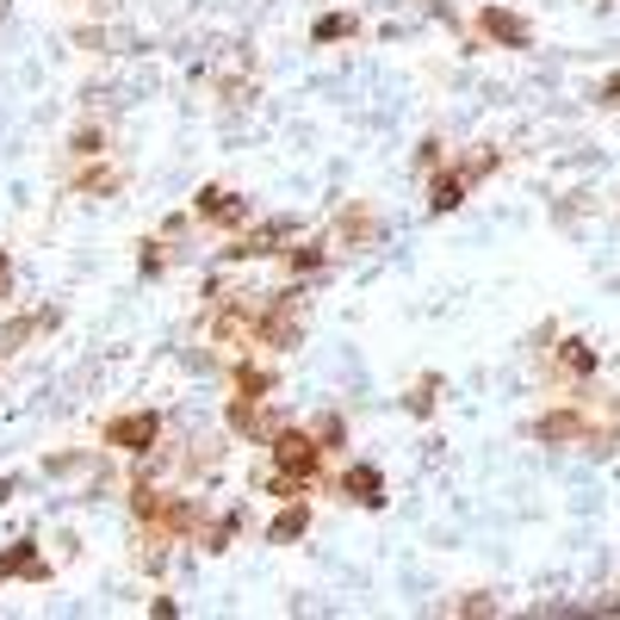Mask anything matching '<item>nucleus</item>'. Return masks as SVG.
Returning a JSON list of instances; mask_svg holds the SVG:
<instances>
[{
  "mask_svg": "<svg viewBox=\"0 0 620 620\" xmlns=\"http://www.w3.org/2000/svg\"><path fill=\"white\" fill-rule=\"evenodd\" d=\"M130 509H137V521L150 528V540H168V546L199 528L193 503H187V496H174V491H155L150 478H137V484H130Z\"/></svg>",
  "mask_w": 620,
  "mask_h": 620,
  "instance_id": "obj_1",
  "label": "nucleus"
},
{
  "mask_svg": "<svg viewBox=\"0 0 620 620\" xmlns=\"http://www.w3.org/2000/svg\"><path fill=\"white\" fill-rule=\"evenodd\" d=\"M496 162H503L496 150H478L471 162H447V168L428 180V212H453V205H466L471 180H484V174H491Z\"/></svg>",
  "mask_w": 620,
  "mask_h": 620,
  "instance_id": "obj_2",
  "label": "nucleus"
},
{
  "mask_svg": "<svg viewBox=\"0 0 620 620\" xmlns=\"http://www.w3.org/2000/svg\"><path fill=\"white\" fill-rule=\"evenodd\" d=\"M279 471H292V478H317L322 471V441L317 434H304V428H274V441H267Z\"/></svg>",
  "mask_w": 620,
  "mask_h": 620,
  "instance_id": "obj_3",
  "label": "nucleus"
},
{
  "mask_svg": "<svg viewBox=\"0 0 620 620\" xmlns=\"http://www.w3.org/2000/svg\"><path fill=\"white\" fill-rule=\"evenodd\" d=\"M106 447L155 453V447H162V416H155V409H130V416H112V422H106Z\"/></svg>",
  "mask_w": 620,
  "mask_h": 620,
  "instance_id": "obj_4",
  "label": "nucleus"
},
{
  "mask_svg": "<svg viewBox=\"0 0 620 620\" xmlns=\"http://www.w3.org/2000/svg\"><path fill=\"white\" fill-rule=\"evenodd\" d=\"M478 31L491 43H503V50H528V43H534V25L521 20V13H509V7H484V13H478Z\"/></svg>",
  "mask_w": 620,
  "mask_h": 620,
  "instance_id": "obj_5",
  "label": "nucleus"
},
{
  "mask_svg": "<svg viewBox=\"0 0 620 620\" xmlns=\"http://www.w3.org/2000/svg\"><path fill=\"white\" fill-rule=\"evenodd\" d=\"M193 212L205 217V224H224V230L249 224V205H242L230 187H199V193H193Z\"/></svg>",
  "mask_w": 620,
  "mask_h": 620,
  "instance_id": "obj_6",
  "label": "nucleus"
},
{
  "mask_svg": "<svg viewBox=\"0 0 620 620\" xmlns=\"http://www.w3.org/2000/svg\"><path fill=\"white\" fill-rule=\"evenodd\" d=\"M336 491H342L347 503H360V509H385V478H379V466H347Z\"/></svg>",
  "mask_w": 620,
  "mask_h": 620,
  "instance_id": "obj_7",
  "label": "nucleus"
},
{
  "mask_svg": "<svg viewBox=\"0 0 620 620\" xmlns=\"http://www.w3.org/2000/svg\"><path fill=\"white\" fill-rule=\"evenodd\" d=\"M0 578H25V583H50V558L31 546V540H20V546H7L0 553Z\"/></svg>",
  "mask_w": 620,
  "mask_h": 620,
  "instance_id": "obj_8",
  "label": "nucleus"
},
{
  "mask_svg": "<svg viewBox=\"0 0 620 620\" xmlns=\"http://www.w3.org/2000/svg\"><path fill=\"white\" fill-rule=\"evenodd\" d=\"M56 322H63V311H38V317L7 322V329H0V360H13V354H20L31 336H38V329H56Z\"/></svg>",
  "mask_w": 620,
  "mask_h": 620,
  "instance_id": "obj_9",
  "label": "nucleus"
},
{
  "mask_svg": "<svg viewBox=\"0 0 620 620\" xmlns=\"http://www.w3.org/2000/svg\"><path fill=\"white\" fill-rule=\"evenodd\" d=\"M304 534H311V496L286 503V509H279V521L267 528V540H274V546H292V540H304Z\"/></svg>",
  "mask_w": 620,
  "mask_h": 620,
  "instance_id": "obj_10",
  "label": "nucleus"
},
{
  "mask_svg": "<svg viewBox=\"0 0 620 620\" xmlns=\"http://www.w3.org/2000/svg\"><path fill=\"white\" fill-rule=\"evenodd\" d=\"M553 366H558V372H571V379H590L602 360H596V347H590V342L565 336V342H558V354H553Z\"/></svg>",
  "mask_w": 620,
  "mask_h": 620,
  "instance_id": "obj_11",
  "label": "nucleus"
},
{
  "mask_svg": "<svg viewBox=\"0 0 620 620\" xmlns=\"http://www.w3.org/2000/svg\"><path fill=\"white\" fill-rule=\"evenodd\" d=\"M230 385H236V397H255V404H267V391H274V372H261L255 360H242L230 372Z\"/></svg>",
  "mask_w": 620,
  "mask_h": 620,
  "instance_id": "obj_12",
  "label": "nucleus"
},
{
  "mask_svg": "<svg viewBox=\"0 0 620 620\" xmlns=\"http://www.w3.org/2000/svg\"><path fill=\"white\" fill-rule=\"evenodd\" d=\"M230 428H236V434H249V441H261V428H267V404H255V397H230Z\"/></svg>",
  "mask_w": 620,
  "mask_h": 620,
  "instance_id": "obj_13",
  "label": "nucleus"
},
{
  "mask_svg": "<svg viewBox=\"0 0 620 620\" xmlns=\"http://www.w3.org/2000/svg\"><path fill=\"white\" fill-rule=\"evenodd\" d=\"M311 484H317V478H292V471H279V466L261 478V491L279 496V503H299V496H311Z\"/></svg>",
  "mask_w": 620,
  "mask_h": 620,
  "instance_id": "obj_14",
  "label": "nucleus"
},
{
  "mask_svg": "<svg viewBox=\"0 0 620 620\" xmlns=\"http://www.w3.org/2000/svg\"><path fill=\"white\" fill-rule=\"evenodd\" d=\"M322 261H329V242H292V249H286V267H292V274H322Z\"/></svg>",
  "mask_w": 620,
  "mask_h": 620,
  "instance_id": "obj_15",
  "label": "nucleus"
},
{
  "mask_svg": "<svg viewBox=\"0 0 620 620\" xmlns=\"http://www.w3.org/2000/svg\"><path fill=\"white\" fill-rule=\"evenodd\" d=\"M336 230H342V236H360V242H372V236H379V217L366 212V205H347Z\"/></svg>",
  "mask_w": 620,
  "mask_h": 620,
  "instance_id": "obj_16",
  "label": "nucleus"
},
{
  "mask_svg": "<svg viewBox=\"0 0 620 620\" xmlns=\"http://www.w3.org/2000/svg\"><path fill=\"white\" fill-rule=\"evenodd\" d=\"M354 31H360V20H354V13H329V20H317V31H311V38L336 43V38H354Z\"/></svg>",
  "mask_w": 620,
  "mask_h": 620,
  "instance_id": "obj_17",
  "label": "nucleus"
},
{
  "mask_svg": "<svg viewBox=\"0 0 620 620\" xmlns=\"http://www.w3.org/2000/svg\"><path fill=\"white\" fill-rule=\"evenodd\" d=\"M434 391H441V379H434V372H428V379H416V391L404 397V409H409V416H434Z\"/></svg>",
  "mask_w": 620,
  "mask_h": 620,
  "instance_id": "obj_18",
  "label": "nucleus"
},
{
  "mask_svg": "<svg viewBox=\"0 0 620 620\" xmlns=\"http://www.w3.org/2000/svg\"><path fill=\"white\" fill-rule=\"evenodd\" d=\"M75 193H118V168H87V174H75Z\"/></svg>",
  "mask_w": 620,
  "mask_h": 620,
  "instance_id": "obj_19",
  "label": "nucleus"
},
{
  "mask_svg": "<svg viewBox=\"0 0 620 620\" xmlns=\"http://www.w3.org/2000/svg\"><path fill=\"white\" fill-rule=\"evenodd\" d=\"M68 155H75V162H93V155H106V137H100V130H81Z\"/></svg>",
  "mask_w": 620,
  "mask_h": 620,
  "instance_id": "obj_20",
  "label": "nucleus"
},
{
  "mask_svg": "<svg viewBox=\"0 0 620 620\" xmlns=\"http://www.w3.org/2000/svg\"><path fill=\"white\" fill-rule=\"evenodd\" d=\"M317 441H322V453H329V447H342V441H347V428L336 422V416H322V422H317Z\"/></svg>",
  "mask_w": 620,
  "mask_h": 620,
  "instance_id": "obj_21",
  "label": "nucleus"
},
{
  "mask_svg": "<svg viewBox=\"0 0 620 620\" xmlns=\"http://www.w3.org/2000/svg\"><path fill=\"white\" fill-rule=\"evenodd\" d=\"M453 615H496V602L491 596H459L453 602Z\"/></svg>",
  "mask_w": 620,
  "mask_h": 620,
  "instance_id": "obj_22",
  "label": "nucleus"
},
{
  "mask_svg": "<svg viewBox=\"0 0 620 620\" xmlns=\"http://www.w3.org/2000/svg\"><path fill=\"white\" fill-rule=\"evenodd\" d=\"M168 249H162V242H143V274H162V267H168Z\"/></svg>",
  "mask_w": 620,
  "mask_h": 620,
  "instance_id": "obj_23",
  "label": "nucleus"
},
{
  "mask_svg": "<svg viewBox=\"0 0 620 620\" xmlns=\"http://www.w3.org/2000/svg\"><path fill=\"white\" fill-rule=\"evenodd\" d=\"M596 100H602V106H615V112H620V75H608V81L596 87Z\"/></svg>",
  "mask_w": 620,
  "mask_h": 620,
  "instance_id": "obj_24",
  "label": "nucleus"
},
{
  "mask_svg": "<svg viewBox=\"0 0 620 620\" xmlns=\"http://www.w3.org/2000/svg\"><path fill=\"white\" fill-rule=\"evenodd\" d=\"M416 162H422V168H441V143H434V137H428L422 150H416Z\"/></svg>",
  "mask_w": 620,
  "mask_h": 620,
  "instance_id": "obj_25",
  "label": "nucleus"
},
{
  "mask_svg": "<svg viewBox=\"0 0 620 620\" xmlns=\"http://www.w3.org/2000/svg\"><path fill=\"white\" fill-rule=\"evenodd\" d=\"M7 274H13V261H7V249H0V292H7Z\"/></svg>",
  "mask_w": 620,
  "mask_h": 620,
  "instance_id": "obj_26",
  "label": "nucleus"
}]
</instances>
